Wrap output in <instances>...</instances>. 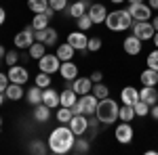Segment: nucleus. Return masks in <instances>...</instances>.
<instances>
[{
	"instance_id": "f257e3e1",
	"label": "nucleus",
	"mask_w": 158,
	"mask_h": 155,
	"mask_svg": "<svg viewBox=\"0 0 158 155\" xmlns=\"http://www.w3.org/2000/svg\"><path fill=\"white\" fill-rule=\"evenodd\" d=\"M74 141H76V134L72 132L70 126H57L55 130L49 134V151L57 155H65L72 151L74 147Z\"/></svg>"
},
{
	"instance_id": "f03ea898",
	"label": "nucleus",
	"mask_w": 158,
	"mask_h": 155,
	"mask_svg": "<svg viewBox=\"0 0 158 155\" xmlns=\"http://www.w3.org/2000/svg\"><path fill=\"white\" fill-rule=\"evenodd\" d=\"M103 23L108 25V29L112 32H124V29H129V27H133V17H131V13L127 11V9H120V11H112L108 13V17H106V21Z\"/></svg>"
},
{
	"instance_id": "7ed1b4c3",
	"label": "nucleus",
	"mask_w": 158,
	"mask_h": 155,
	"mask_svg": "<svg viewBox=\"0 0 158 155\" xmlns=\"http://www.w3.org/2000/svg\"><path fill=\"white\" fill-rule=\"evenodd\" d=\"M118 109H120V105L114 101V99H101L97 103V111H95V115H97L99 124H114L116 119H118Z\"/></svg>"
},
{
	"instance_id": "20e7f679",
	"label": "nucleus",
	"mask_w": 158,
	"mask_h": 155,
	"mask_svg": "<svg viewBox=\"0 0 158 155\" xmlns=\"http://www.w3.org/2000/svg\"><path fill=\"white\" fill-rule=\"evenodd\" d=\"M61 67V59L57 57V55H44V57H40L38 59V69L44 73H57Z\"/></svg>"
},
{
	"instance_id": "39448f33",
	"label": "nucleus",
	"mask_w": 158,
	"mask_h": 155,
	"mask_svg": "<svg viewBox=\"0 0 158 155\" xmlns=\"http://www.w3.org/2000/svg\"><path fill=\"white\" fill-rule=\"evenodd\" d=\"M127 11L131 13L133 21H150V19H152V9H150V4H146V2L129 4V9H127Z\"/></svg>"
},
{
	"instance_id": "423d86ee",
	"label": "nucleus",
	"mask_w": 158,
	"mask_h": 155,
	"mask_svg": "<svg viewBox=\"0 0 158 155\" xmlns=\"http://www.w3.org/2000/svg\"><path fill=\"white\" fill-rule=\"evenodd\" d=\"M13 42H15L17 48H30L34 42H36V38H34V27L30 25V27H23L21 32H17Z\"/></svg>"
},
{
	"instance_id": "0eeeda50",
	"label": "nucleus",
	"mask_w": 158,
	"mask_h": 155,
	"mask_svg": "<svg viewBox=\"0 0 158 155\" xmlns=\"http://www.w3.org/2000/svg\"><path fill=\"white\" fill-rule=\"evenodd\" d=\"M34 38H36V42H42L47 46H55L59 40V34L53 27H44V29H34Z\"/></svg>"
},
{
	"instance_id": "6e6552de",
	"label": "nucleus",
	"mask_w": 158,
	"mask_h": 155,
	"mask_svg": "<svg viewBox=\"0 0 158 155\" xmlns=\"http://www.w3.org/2000/svg\"><path fill=\"white\" fill-rule=\"evenodd\" d=\"M133 34L139 38V40H152L154 34H156V29H154L152 21H150V23H148V21H135L133 23Z\"/></svg>"
},
{
	"instance_id": "1a4fd4ad",
	"label": "nucleus",
	"mask_w": 158,
	"mask_h": 155,
	"mask_svg": "<svg viewBox=\"0 0 158 155\" xmlns=\"http://www.w3.org/2000/svg\"><path fill=\"white\" fill-rule=\"evenodd\" d=\"M114 138L118 141L120 145H129L133 141V128H131V122H122L116 126L114 130Z\"/></svg>"
},
{
	"instance_id": "9d476101",
	"label": "nucleus",
	"mask_w": 158,
	"mask_h": 155,
	"mask_svg": "<svg viewBox=\"0 0 158 155\" xmlns=\"http://www.w3.org/2000/svg\"><path fill=\"white\" fill-rule=\"evenodd\" d=\"M68 126L72 128V132L76 136H82L86 130H89V118L85 113H78V115H72V119L68 122Z\"/></svg>"
},
{
	"instance_id": "9b49d317",
	"label": "nucleus",
	"mask_w": 158,
	"mask_h": 155,
	"mask_svg": "<svg viewBox=\"0 0 158 155\" xmlns=\"http://www.w3.org/2000/svg\"><path fill=\"white\" fill-rule=\"evenodd\" d=\"M97 103H99V99L93 95V92H91V95H82L80 99H78V105H80V109H82L85 115H95Z\"/></svg>"
},
{
	"instance_id": "f8f14e48",
	"label": "nucleus",
	"mask_w": 158,
	"mask_h": 155,
	"mask_svg": "<svg viewBox=\"0 0 158 155\" xmlns=\"http://www.w3.org/2000/svg\"><path fill=\"white\" fill-rule=\"evenodd\" d=\"M6 76H9V82H13V84H25L27 78H30V73H27V69L23 65H11Z\"/></svg>"
},
{
	"instance_id": "ddd939ff",
	"label": "nucleus",
	"mask_w": 158,
	"mask_h": 155,
	"mask_svg": "<svg viewBox=\"0 0 158 155\" xmlns=\"http://www.w3.org/2000/svg\"><path fill=\"white\" fill-rule=\"evenodd\" d=\"M141 44H143V40H139V38L133 34V36L124 38V42H122V48H124V52H127V55L135 57V55H139V52H141Z\"/></svg>"
},
{
	"instance_id": "4468645a",
	"label": "nucleus",
	"mask_w": 158,
	"mask_h": 155,
	"mask_svg": "<svg viewBox=\"0 0 158 155\" xmlns=\"http://www.w3.org/2000/svg\"><path fill=\"white\" fill-rule=\"evenodd\" d=\"M59 73H61V78H63L65 82H72V80L78 78V65L72 63V61H61Z\"/></svg>"
},
{
	"instance_id": "2eb2a0df",
	"label": "nucleus",
	"mask_w": 158,
	"mask_h": 155,
	"mask_svg": "<svg viewBox=\"0 0 158 155\" xmlns=\"http://www.w3.org/2000/svg\"><path fill=\"white\" fill-rule=\"evenodd\" d=\"M86 13H89V17L93 19V23H103V21H106V17H108V9H106L103 4H99V2L91 4Z\"/></svg>"
},
{
	"instance_id": "dca6fc26",
	"label": "nucleus",
	"mask_w": 158,
	"mask_h": 155,
	"mask_svg": "<svg viewBox=\"0 0 158 155\" xmlns=\"http://www.w3.org/2000/svg\"><path fill=\"white\" fill-rule=\"evenodd\" d=\"M72 88H74V92L78 96H82V95H91V90H93V82H91V78H76L72 84Z\"/></svg>"
},
{
	"instance_id": "f3484780",
	"label": "nucleus",
	"mask_w": 158,
	"mask_h": 155,
	"mask_svg": "<svg viewBox=\"0 0 158 155\" xmlns=\"http://www.w3.org/2000/svg\"><path fill=\"white\" fill-rule=\"evenodd\" d=\"M68 42L72 44L76 50H86V44H89V38L85 36V32H72V34H68Z\"/></svg>"
},
{
	"instance_id": "a211bd4d",
	"label": "nucleus",
	"mask_w": 158,
	"mask_h": 155,
	"mask_svg": "<svg viewBox=\"0 0 158 155\" xmlns=\"http://www.w3.org/2000/svg\"><path fill=\"white\" fill-rule=\"evenodd\" d=\"M89 6H91L89 0H76L72 4H68V13H70V17L78 19V17H82V15L89 11Z\"/></svg>"
},
{
	"instance_id": "6ab92c4d",
	"label": "nucleus",
	"mask_w": 158,
	"mask_h": 155,
	"mask_svg": "<svg viewBox=\"0 0 158 155\" xmlns=\"http://www.w3.org/2000/svg\"><path fill=\"white\" fill-rule=\"evenodd\" d=\"M42 103L47 105V107L51 109H55V107H59L61 105V101H59V95H57V90H53V88H42Z\"/></svg>"
},
{
	"instance_id": "aec40b11",
	"label": "nucleus",
	"mask_w": 158,
	"mask_h": 155,
	"mask_svg": "<svg viewBox=\"0 0 158 155\" xmlns=\"http://www.w3.org/2000/svg\"><path fill=\"white\" fill-rule=\"evenodd\" d=\"M120 101L124 105H135L139 101V90L133 88V86H124L120 90Z\"/></svg>"
},
{
	"instance_id": "412c9836",
	"label": "nucleus",
	"mask_w": 158,
	"mask_h": 155,
	"mask_svg": "<svg viewBox=\"0 0 158 155\" xmlns=\"http://www.w3.org/2000/svg\"><path fill=\"white\" fill-rule=\"evenodd\" d=\"M139 99H141V101H146L150 107H152V105H156V103H158V90H156V86H143V88L139 90Z\"/></svg>"
},
{
	"instance_id": "4be33fe9",
	"label": "nucleus",
	"mask_w": 158,
	"mask_h": 155,
	"mask_svg": "<svg viewBox=\"0 0 158 155\" xmlns=\"http://www.w3.org/2000/svg\"><path fill=\"white\" fill-rule=\"evenodd\" d=\"M25 99H27V103L34 107V105H40L42 103V88L40 86H32V88H27V92H25Z\"/></svg>"
},
{
	"instance_id": "5701e85b",
	"label": "nucleus",
	"mask_w": 158,
	"mask_h": 155,
	"mask_svg": "<svg viewBox=\"0 0 158 155\" xmlns=\"http://www.w3.org/2000/svg\"><path fill=\"white\" fill-rule=\"evenodd\" d=\"M4 95L9 101H19V99H23V84H9L6 86V90H4Z\"/></svg>"
},
{
	"instance_id": "b1692460",
	"label": "nucleus",
	"mask_w": 158,
	"mask_h": 155,
	"mask_svg": "<svg viewBox=\"0 0 158 155\" xmlns=\"http://www.w3.org/2000/svg\"><path fill=\"white\" fill-rule=\"evenodd\" d=\"M74 52H76V48L70 44V42H63V44H59L57 46V57H59L61 61H72L74 59Z\"/></svg>"
},
{
	"instance_id": "393cba45",
	"label": "nucleus",
	"mask_w": 158,
	"mask_h": 155,
	"mask_svg": "<svg viewBox=\"0 0 158 155\" xmlns=\"http://www.w3.org/2000/svg\"><path fill=\"white\" fill-rule=\"evenodd\" d=\"M34 119L36 122H40V124H44V122H49L51 118V107H47L44 103H40V105H34Z\"/></svg>"
},
{
	"instance_id": "a878e982",
	"label": "nucleus",
	"mask_w": 158,
	"mask_h": 155,
	"mask_svg": "<svg viewBox=\"0 0 158 155\" xmlns=\"http://www.w3.org/2000/svg\"><path fill=\"white\" fill-rule=\"evenodd\" d=\"M59 101H61L63 107H74V105L78 103V95L74 92V88H65L59 95Z\"/></svg>"
},
{
	"instance_id": "bb28decb",
	"label": "nucleus",
	"mask_w": 158,
	"mask_h": 155,
	"mask_svg": "<svg viewBox=\"0 0 158 155\" xmlns=\"http://www.w3.org/2000/svg\"><path fill=\"white\" fill-rule=\"evenodd\" d=\"M139 80H141L143 86H158V72H154V69L148 67L146 72H141Z\"/></svg>"
},
{
	"instance_id": "cd10ccee",
	"label": "nucleus",
	"mask_w": 158,
	"mask_h": 155,
	"mask_svg": "<svg viewBox=\"0 0 158 155\" xmlns=\"http://www.w3.org/2000/svg\"><path fill=\"white\" fill-rule=\"evenodd\" d=\"M27 52H30V59H40V57H44L47 55V44H42V42H34L32 46L27 48Z\"/></svg>"
},
{
	"instance_id": "c85d7f7f",
	"label": "nucleus",
	"mask_w": 158,
	"mask_h": 155,
	"mask_svg": "<svg viewBox=\"0 0 158 155\" xmlns=\"http://www.w3.org/2000/svg\"><path fill=\"white\" fill-rule=\"evenodd\" d=\"M133 118H137L133 105H124V103H122V107L118 109V119H120V122H133Z\"/></svg>"
},
{
	"instance_id": "c756f323",
	"label": "nucleus",
	"mask_w": 158,
	"mask_h": 155,
	"mask_svg": "<svg viewBox=\"0 0 158 155\" xmlns=\"http://www.w3.org/2000/svg\"><path fill=\"white\" fill-rule=\"evenodd\" d=\"M49 21H51V19L44 15V13H36L30 25H32L34 29H44V27H49Z\"/></svg>"
},
{
	"instance_id": "7c9ffc66",
	"label": "nucleus",
	"mask_w": 158,
	"mask_h": 155,
	"mask_svg": "<svg viewBox=\"0 0 158 155\" xmlns=\"http://www.w3.org/2000/svg\"><path fill=\"white\" fill-rule=\"evenodd\" d=\"M72 151L74 153H89V151H91V141H89V138H76Z\"/></svg>"
},
{
	"instance_id": "2f4dec72",
	"label": "nucleus",
	"mask_w": 158,
	"mask_h": 155,
	"mask_svg": "<svg viewBox=\"0 0 158 155\" xmlns=\"http://www.w3.org/2000/svg\"><path fill=\"white\" fill-rule=\"evenodd\" d=\"M27 6H30V11L34 13H44L49 9V0H27Z\"/></svg>"
},
{
	"instance_id": "473e14b6",
	"label": "nucleus",
	"mask_w": 158,
	"mask_h": 155,
	"mask_svg": "<svg viewBox=\"0 0 158 155\" xmlns=\"http://www.w3.org/2000/svg\"><path fill=\"white\" fill-rule=\"evenodd\" d=\"M91 92L101 101V99H108V96H110V88L103 82H97V84H93V90H91Z\"/></svg>"
},
{
	"instance_id": "72a5a7b5",
	"label": "nucleus",
	"mask_w": 158,
	"mask_h": 155,
	"mask_svg": "<svg viewBox=\"0 0 158 155\" xmlns=\"http://www.w3.org/2000/svg\"><path fill=\"white\" fill-rule=\"evenodd\" d=\"M133 109H135V115H137V118H146V115H150V105H148L146 101H141V99L133 105Z\"/></svg>"
},
{
	"instance_id": "f704fd0d",
	"label": "nucleus",
	"mask_w": 158,
	"mask_h": 155,
	"mask_svg": "<svg viewBox=\"0 0 158 155\" xmlns=\"http://www.w3.org/2000/svg\"><path fill=\"white\" fill-rule=\"evenodd\" d=\"M72 107H63L61 105L59 109H57V122H61V124H68L70 119H72Z\"/></svg>"
},
{
	"instance_id": "c9c22d12",
	"label": "nucleus",
	"mask_w": 158,
	"mask_h": 155,
	"mask_svg": "<svg viewBox=\"0 0 158 155\" xmlns=\"http://www.w3.org/2000/svg\"><path fill=\"white\" fill-rule=\"evenodd\" d=\"M76 21H78V29H80V32H86V29H91V25H95L93 19L89 17V13H85L82 17H78Z\"/></svg>"
},
{
	"instance_id": "e433bc0d",
	"label": "nucleus",
	"mask_w": 158,
	"mask_h": 155,
	"mask_svg": "<svg viewBox=\"0 0 158 155\" xmlns=\"http://www.w3.org/2000/svg\"><path fill=\"white\" fill-rule=\"evenodd\" d=\"M34 84H36V86H40V88H49V86H51V73L40 72L36 76V80H34Z\"/></svg>"
},
{
	"instance_id": "4c0bfd02",
	"label": "nucleus",
	"mask_w": 158,
	"mask_h": 155,
	"mask_svg": "<svg viewBox=\"0 0 158 155\" xmlns=\"http://www.w3.org/2000/svg\"><path fill=\"white\" fill-rule=\"evenodd\" d=\"M146 63H148V67H150V69L158 72V48H154V50L146 57Z\"/></svg>"
},
{
	"instance_id": "58836bf2",
	"label": "nucleus",
	"mask_w": 158,
	"mask_h": 155,
	"mask_svg": "<svg viewBox=\"0 0 158 155\" xmlns=\"http://www.w3.org/2000/svg\"><path fill=\"white\" fill-rule=\"evenodd\" d=\"M47 151H49V147H47V145L42 143V141H32V143H30V153H47Z\"/></svg>"
},
{
	"instance_id": "ea45409f",
	"label": "nucleus",
	"mask_w": 158,
	"mask_h": 155,
	"mask_svg": "<svg viewBox=\"0 0 158 155\" xmlns=\"http://www.w3.org/2000/svg\"><path fill=\"white\" fill-rule=\"evenodd\" d=\"M101 46H103V42H101V38H89V44H86V50H91V52H97V50H101Z\"/></svg>"
},
{
	"instance_id": "a19ab883",
	"label": "nucleus",
	"mask_w": 158,
	"mask_h": 155,
	"mask_svg": "<svg viewBox=\"0 0 158 155\" xmlns=\"http://www.w3.org/2000/svg\"><path fill=\"white\" fill-rule=\"evenodd\" d=\"M4 61H6V65H9V67H11V65H17V61H19L17 50H9V52L4 55Z\"/></svg>"
},
{
	"instance_id": "79ce46f5",
	"label": "nucleus",
	"mask_w": 158,
	"mask_h": 155,
	"mask_svg": "<svg viewBox=\"0 0 158 155\" xmlns=\"http://www.w3.org/2000/svg\"><path fill=\"white\" fill-rule=\"evenodd\" d=\"M49 6H53L55 11L59 13L63 9H68V0H49Z\"/></svg>"
},
{
	"instance_id": "37998d69",
	"label": "nucleus",
	"mask_w": 158,
	"mask_h": 155,
	"mask_svg": "<svg viewBox=\"0 0 158 155\" xmlns=\"http://www.w3.org/2000/svg\"><path fill=\"white\" fill-rule=\"evenodd\" d=\"M9 84H11L9 82V76H6V73H0V92H4Z\"/></svg>"
},
{
	"instance_id": "c03bdc74",
	"label": "nucleus",
	"mask_w": 158,
	"mask_h": 155,
	"mask_svg": "<svg viewBox=\"0 0 158 155\" xmlns=\"http://www.w3.org/2000/svg\"><path fill=\"white\" fill-rule=\"evenodd\" d=\"M101 80H103V73H101V72H93V73H91V82H93V84L101 82Z\"/></svg>"
},
{
	"instance_id": "a18cd8bd",
	"label": "nucleus",
	"mask_w": 158,
	"mask_h": 155,
	"mask_svg": "<svg viewBox=\"0 0 158 155\" xmlns=\"http://www.w3.org/2000/svg\"><path fill=\"white\" fill-rule=\"evenodd\" d=\"M150 115H152V119H156V122H158V103L150 107Z\"/></svg>"
},
{
	"instance_id": "49530a36",
	"label": "nucleus",
	"mask_w": 158,
	"mask_h": 155,
	"mask_svg": "<svg viewBox=\"0 0 158 155\" xmlns=\"http://www.w3.org/2000/svg\"><path fill=\"white\" fill-rule=\"evenodd\" d=\"M55 9H53V6H49V9H47V11H44V15H47V17H49V19H53V15H55Z\"/></svg>"
},
{
	"instance_id": "de8ad7c7",
	"label": "nucleus",
	"mask_w": 158,
	"mask_h": 155,
	"mask_svg": "<svg viewBox=\"0 0 158 155\" xmlns=\"http://www.w3.org/2000/svg\"><path fill=\"white\" fill-rule=\"evenodd\" d=\"M4 19H6V11H4V9L0 6V25L4 23Z\"/></svg>"
},
{
	"instance_id": "09e8293b",
	"label": "nucleus",
	"mask_w": 158,
	"mask_h": 155,
	"mask_svg": "<svg viewBox=\"0 0 158 155\" xmlns=\"http://www.w3.org/2000/svg\"><path fill=\"white\" fill-rule=\"evenodd\" d=\"M148 4H150V9H152V11H154V9L158 11V0H148Z\"/></svg>"
},
{
	"instance_id": "8fccbe9b",
	"label": "nucleus",
	"mask_w": 158,
	"mask_h": 155,
	"mask_svg": "<svg viewBox=\"0 0 158 155\" xmlns=\"http://www.w3.org/2000/svg\"><path fill=\"white\" fill-rule=\"evenodd\" d=\"M150 21H152V25H154V29L158 32V17H154V19H150Z\"/></svg>"
},
{
	"instance_id": "3c124183",
	"label": "nucleus",
	"mask_w": 158,
	"mask_h": 155,
	"mask_svg": "<svg viewBox=\"0 0 158 155\" xmlns=\"http://www.w3.org/2000/svg\"><path fill=\"white\" fill-rule=\"evenodd\" d=\"M152 42H154V46L158 48V32H156V34H154V38H152Z\"/></svg>"
},
{
	"instance_id": "603ef678",
	"label": "nucleus",
	"mask_w": 158,
	"mask_h": 155,
	"mask_svg": "<svg viewBox=\"0 0 158 155\" xmlns=\"http://www.w3.org/2000/svg\"><path fill=\"white\" fill-rule=\"evenodd\" d=\"M129 4H139V2H146V0H127Z\"/></svg>"
},
{
	"instance_id": "864d4df0",
	"label": "nucleus",
	"mask_w": 158,
	"mask_h": 155,
	"mask_svg": "<svg viewBox=\"0 0 158 155\" xmlns=\"http://www.w3.org/2000/svg\"><path fill=\"white\" fill-rule=\"evenodd\" d=\"M4 99H6V95H4V92H0V107H2V103H4Z\"/></svg>"
},
{
	"instance_id": "5fc2aeb1",
	"label": "nucleus",
	"mask_w": 158,
	"mask_h": 155,
	"mask_svg": "<svg viewBox=\"0 0 158 155\" xmlns=\"http://www.w3.org/2000/svg\"><path fill=\"white\" fill-rule=\"evenodd\" d=\"M4 55H6V50H4V46H0V57L4 59Z\"/></svg>"
},
{
	"instance_id": "6e6d98bb",
	"label": "nucleus",
	"mask_w": 158,
	"mask_h": 155,
	"mask_svg": "<svg viewBox=\"0 0 158 155\" xmlns=\"http://www.w3.org/2000/svg\"><path fill=\"white\" fill-rule=\"evenodd\" d=\"M112 2H114V4H122L124 0H112Z\"/></svg>"
},
{
	"instance_id": "4d7b16f0",
	"label": "nucleus",
	"mask_w": 158,
	"mask_h": 155,
	"mask_svg": "<svg viewBox=\"0 0 158 155\" xmlns=\"http://www.w3.org/2000/svg\"><path fill=\"white\" fill-rule=\"evenodd\" d=\"M0 130H2V118H0Z\"/></svg>"
},
{
	"instance_id": "13d9d810",
	"label": "nucleus",
	"mask_w": 158,
	"mask_h": 155,
	"mask_svg": "<svg viewBox=\"0 0 158 155\" xmlns=\"http://www.w3.org/2000/svg\"><path fill=\"white\" fill-rule=\"evenodd\" d=\"M0 61H2V57H0Z\"/></svg>"
}]
</instances>
